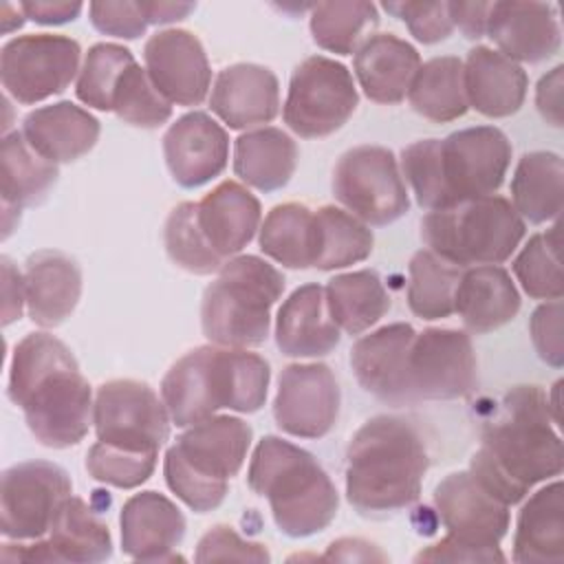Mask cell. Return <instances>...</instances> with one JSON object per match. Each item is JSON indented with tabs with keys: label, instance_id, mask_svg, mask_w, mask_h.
Listing matches in <instances>:
<instances>
[{
	"label": "cell",
	"instance_id": "obj_14",
	"mask_svg": "<svg viewBox=\"0 0 564 564\" xmlns=\"http://www.w3.org/2000/svg\"><path fill=\"white\" fill-rule=\"evenodd\" d=\"M97 441L128 449L159 452L170 436V412L143 381L112 379L99 386L93 408Z\"/></svg>",
	"mask_w": 564,
	"mask_h": 564
},
{
	"label": "cell",
	"instance_id": "obj_16",
	"mask_svg": "<svg viewBox=\"0 0 564 564\" xmlns=\"http://www.w3.org/2000/svg\"><path fill=\"white\" fill-rule=\"evenodd\" d=\"M434 507L452 540L485 553L489 562H505L500 540L509 529V505L471 471L445 476L434 489Z\"/></svg>",
	"mask_w": 564,
	"mask_h": 564
},
{
	"label": "cell",
	"instance_id": "obj_35",
	"mask_svg": "<svg viewBox=\"0 0 564 564\" xmlns=\"http://www.w3.org/2000/svg\"><path fill=\"white\" fill-rule=\"evenodd\" d=\"M564 161L555 152H527L511 178V200L520 218L529 223H549L562 212Z\"/></svg>",
	"mask_w": 564,
	"mask_h": 564
},
{
	"label": "cell",
	"instance_id": "obj_51",
	"mask_svg": "<svg viewBox=\"0 0 564 564\" xmlns=\"http://www.w3.org/2000/svg\"><path fill=\"white\" fill-rule=\"evenodd\" d=\"M562 75L564 66H555L549 75L538 82L535 104L546 123L560 128L562 126Z\"/></svg>",
	"mask_w": 564,
	"mask_h": 564
},
{
	"label": "cell",
	"instance_id": "obj_48",
	"mask_svg": "<svg viewBox=\"0 0 564 564\" xmlns=\"http://www.w3.org/2000/svg\"><path fill=\"white\" fill-rule=\"evenodd\" d=\"M196 562H216V560H238V562H269L271 555L264 544L242 540L231 527L216 524L209 529L196 546Z\"/></svg>",
	"mask_w": 564,
	"mask_h": 564
},
{
	"label": "cell",
	"instance_id": "obj_52",
	"mask_svg": "<svg viewBox=\"0 0 564 564\" xmlns=\"http://www.w3.org/2000/svg\"><path fill=\"white\" fill-rule=\"evenodd\" d=\"M82 2H64V0H35L20 2V11L37 22V24H64L75 20L82 13Z\"/></svg>",
	"mask_w": 564,
	"mask_h": 564
},
{
	"label": "cell",
	"instance_id": "obj_29",
	"mask_svg": "<svg viewBox=\"0 0 564 564\" xmlns=\"http://www.w3.org/2000/svg\"><path fill=\"white\" fill-rule=\"evenodd\" d=\"M29 145L51 163H70L90 152L99 139V121L73 101L35 108L22 121Z\"/></svg>",
	"mask_w": 564,
	"mask_h": 564
},
{
	"label": "cell",
	"instance_id": "obj_38",
	"mask_svg": "<svg viewBox=\"0 0 564 564\" xmlns=\"http://www.w3.org/2000/svg\"><path fill=\"white\" fill-rule=\"evenodd\" d=\"M260 249L289 269L315 264V212L302 203L275 205L260 227Z\"/></svg>",
	"mask_w": 564,
	"mask_h": 564
},
{
	"label": "cell",
	"instance_id": "obj_41",
	"mask_svg": "<svg viewBox=\"0 0 564 564\" xmlns=\"http://www.w3.org/2000/svg\"><path fill=\"white\" fill-rule=\"evenodd\" d=\"M377 22L379 13L372 2L335 0L319 2L311 9V35L315 44L337 55L355 53Z\"/></svg>",
	"mask_w": 564,
	"mask_h": 564
},
{
	"label": "cell",
	"instance_id": "obj_39",
	"mask_svg": "<svg viewBox=\"0 0 564 564\" xmlns=\"http://www.w3.org/2000/svg\"><path fill=\"white\" fill-rule=\"evenodd\" d=\"M315 229L317 249L313 267L319 271L344 269L366 260L372 253V231L346 209L333 205L315 209Z\"/></svg>",
	"mask_w": 564,
	"mask_h": 564
},
{
	"label": "cell",
	"instance_id": "obj_49",
	"mask_svg": "<svg viewBox=\"0 0 564 564\" xmlns=\"http://www.w3.org/2000/svg\"><path fill=\"white\" fill-rule=\"evenodd\" d=\"M90 22L99 33L137 40L145 33L148 20L139 2H90Z\"/></svg>",
	"mask_w": 564,
	"mask_h": 564
},
{
	"label": "cell",
	"instance_id": "obj_26",
	"mask_svg": "<svg viewBox=\"0 0 564 564\" xmlns=\"http://www.w3.org/2000/svg\"><path fill=\"white\" fill-rule=\"evenodd\" d=\"M82 271L77 262L53 249L29 256L24 267V300L29 317L42 328L59 326L77 306Z\"/></svg>",
	"mask_w": 564,
	"mask_h": 564
},
{
	"label": "cell",
	"instance_id": "obj_25",
	"mask_svg": "<svg viewBox=\"0 0 564 564\" xmlns=\"http://www.w3.org/2000/svg\"><path fill=\"white\" fill-rule=\"evenodd\" d=\"M260 218V200L236 181H223L196 203V225L209 249L225 262L253 240Z\"/></svg>",
	"mask_w": 564,
	"mask_h": 564
},
{
	"label": "cell",
	"instance_id": "obj_2",
	"mask_svg": "<svg viewBox=\"0 0 564 564\" xmlns=\"http://www.w3.org/2000/svg\"><path fill=\"white\" fill-rule=\"evenodd\" d=\"M9 399L46 447L77 445L93 423L90 386L70 348L48 333H29L13 348Z\"/></svg>",
	"mask_w": 564,
	"mask_h": 564
},
{
	"label": "cell",
	"instance_id": "obj_45",
	"mask_svg": "<svg viewBox=\"0 0 564 564\" xmlns=\"http://www.w3.org/2000/svg\"><path fill=\"white\" fill-rule=\"evenodd\" d=\"M163 242L172 262L189 273L209 275L220 271L225 264V260L209 249L196 225V203H181L170 212L163 229Z\"/></svg>",
	"mask_w": 564,
	"mask_h": 564
},
{
	"label": "cell",
	"instance_id": "obj_54",
	"mask_svg": "<svg viewBox=\"0 0 564 564\" xmlns=\"http://www.w3.org/2000/svg\"><path fill=\"white\" fill-rule=\"evenodd\" d=\"M2 293H4V306H2V324H11L13 319H20L24 300V275L13 267V262L2 256Z\"/></svg>",
	"mask_w": 564,
	"mask_h": 564
},
{
	"label": "cell",
	"instance_id": "obj_23",
	"mask_svg": "<svg viewBox=\"0 0 564 564\" xmlns=\"http://www.w3.org/2000/svg\"><path fill=\"white\" fill-rule=\"evenodd\" d=\"M513 62H542L560 51L562 31L555 7L546 2H491L487 33Z\"/></svg>",
	"mask_w": 564,
	"mask_h": 564
},
{
	"label": "cell",
	"instance_id": "obj_5",
	"mask_svg": "<svg viewBox=\"0 0 564 564\" xmlns=\"http://www.w3.org/2000/svg\"><path fill=\"white\" fill-rule=\"evenodd\" d=\"M269 379L267 359L247 348L198 346L165 372L161 399L172 423L189 427L223 408L258 412L267 401Z\"/></svg>",
	"mask_w": 564,
	"mask_h": 564
},
{
	"label": "cell",
	"instance_id": "obj_28",
	"mask_svg": "<svg viewBox=\"0 0 564 564\" xmlns=\"http://www.w3.org/2000/svg\"><path fill=\"white\" fill-rule=\"evenodd\" d=\"M419 66V51L394 33L368 35L352 59L364 95L377 104L403 101Z\"/></svg>",
	"mask_w": 564,
	"mask_h": 564
},
{
	"label": "cell",
	"instance_id": "obj_6",
	"mask_svg": "<svg viewBox=\"0 0 564 564\" xmlns=\"http://www.w3.org/2000/svg\"><path fill=\"white\" fill-rule=\"evenodd\" d=\"M247 482L269 500L275 527L289 538L315 535L337 516V489L317 458L280 436L260 438Z\"/></svg>",
	"mask_w": 564,
	"mask_h": 564
},
{
	"label": "cell",
	"instance_id": "obj_40",
	"mask_svg": "<svg viewBox=\"0 0 564 564\" xmlns=\"http://www.w3.org/2000/svg\"><path fill=\"white\" fill-rule=\"evenodd\" d=\"M408 306L421 319H443L454 313V295L463 269L421 249L408 264Z\"/></svg>",
	"mask_w": 564,
	"mask_h": 564
},
{
	"label": "cell",
	"instance_id": "obj_44",
	"mask_svg": "<svg viewBox=\"0 0 564 564\" xmlns=\"http://www.w3.org/2000/svg\"><path fill=\"white\" fill-rule=\"evenodd\" d=\"M132 62L134 55L121 44L99 42L90 46L75 86L79 101L97 110H110L119 77Z\"/></svg>",
	"mask_w": 564,
	"mask_h": 564
},
{
	"label": "cell",
	"instance_id": "obj_9",
	"mask_svg": "<svg viewBox=\"0 0 564 564\" xmlns=\"http://www.w3.org/2000/svg\"><path fill=\"white\" fill-rule=\"evenodd\" d=\"M524 231L513 205L496 194L430 212L421 220V238L430 251L460 269L505 262Z\"/></svg>",
	"mask_w": 564,
	"mask_h": 564
},
{
	"label": "cell",
	"instance_id": "obj_20",
	"mask_svg": "<svg viewBox=\"0 0 564 564\" xmlns=\"http://www.w3.org/2000/svg\"><path fill=\"white\" fill-rule=\"evenodd\" d=\"M112 555V538L106 522L82 500L68 496L57 509L46 540L18 544L15 557L24 562H77L93 564Z\"/></svg>",
	"mask_w": 564,
	"mask_h": 564
},
{
	"label": "cell",
	"instance_id": "obj_50",
	"mask_svg": "<svg viewBox=\"0 0 564 564\" xmlns=\"http://www.w3.org/2000/svg\"><path fill=\"white\" fill-rule=\"evenodd\" d=\"M529 333L540 359L553 368H562L564 346H562V302L560 300H551L533 311L529 319Z\"/></svg>",
	"mask_w": 564,
	"mask_h": 564
},
{
	"label": "cell",
	"instance_id": "obj_33",
	"mask_svg": "<svg viewBox=\"0 0 564 564\" xmlns=\"http://www.w3.org/2000/svg\"><path fill=\"white\" fill-rule=\"evenodd\" d=\"M297 165V145L280 128H258L234 143V172L260 192L282 189Z\"/></svg>",
	"mask_w": 564,
	"mask_h": 564
},
{
	"label": "cell",
	"instance_id": "obj_56",
	"mask_svg": "<svg viewBox=\"0 0 564 564\" xmlns=\"http://www.w3.org/2000/svg\"><path fill=\"white\" fill-rule=\"evenodd\" d=\"M148 24H167V22H176L183 20L185 15H189L196 4L192 2H161V0H152V2H139Z\"/></svg>",
	"mask_w": 564,
	"mask_h": 564
},
{
	"label": "cell",
	"instance_id": "obj_24",
	"mask_svg": "<svg viewBox=\"0 0 564 564\" xmlns=\"http://www.w3.org/2000/svg\"><path fill=\"white\" fill-rule=\"evenodd\" d=\"M121 549L137 562L174 560L185 535V516L159 491H141L126 500L121 516Z\"/></svg>",
	"mask_w": 564,
	"mask_h": 564
},
{
	"label": "cell",
	"instance_id": "obj_55",
	"mask_svg": "<svg viewBox=\"0 0 564 564\" xmlns=\"http://www.w3.org/2000/svg\"><path fill=\"white\" fill-rule=\"evenodd\" d=\"M322 560H341V562H372V560H379L383 562L386 555L381 551H377L375 544L366 542V540H359V538H341V540H335L326 555Z\"/></svg>",
	"mask_w": 564,
	"mask_h": 564
},
{
	"label": "cell",
	"instance_id": "obj_12",
	"mask_svg": "<svg viewBox=\"0 0 564 564\" xmlns=\"http://www.w3.org/2000/svg\"><path fill=\"white\" fill-rule=\"evenodd\" d=\"M79 55V42L68 35H18L0 53L2 88L24 106L48 99L75 79Z\"/></svg>",
	"mask_w": 564,
	"mask_h": 564
},
{
	"label": "cell",
	"instance_id": "obj_22",
	"mask_svg": "<svg viewBox=\"0 0 564 564\" xmlns=\"http://www.w3.org/2000/svg\"><path fill=\"white\" fill-rule=\"evenodd\" d=\"M209 108L234 130L271 123L280 110L278 77L260 64H231L216 75Z\"/></svg>",
	"mask_w": 564,
	"mask_h": 564
},
{
	"label": "cell",
	"instance_id": "obj_27",
	"mask_svg": "<svg viewBox=\"0 0 564 564\" xmlns=\"http://www.w3.org/2000/svg\"><path fill=\"white\" fill-rule=\"evenodd\" d=\"M339 326L326 306V291L317 282L295 289L280 306L275 344L286 357H324L339 344Z\"/></svg>",
	"mask_w": 564,
	"mask_h": 564
},
{
	"label": "cell",
	"instance_id": "obj_15",
	"mask_svg": "<svg viewBox=\"0 0 564 564\" xmlns=\"http://www.w3.org/2000/svg\"><path fill=\"white\" fill-rule=\"evenodd\" d=\"M68 474L48 460L18 463L2 474L0 516L2 535L11 540H42L53 518L70 496Z\"/></svg>",
	"mask_w": 564,
	"mask_h": 564
},
{
	"label": "cell",
	"instance_id": "obj_53",
	"mask_svg": "<svg viewBox=\"0 0 564 564\" xmlns=\"http://www.w3.org/2000/svg\"><path fill=\"white\" fill-rule=\"evenodd\" d=\"M489 9L491 2H449L452 22L467 40H478L487 33Z\"/></svg>",
	"mask_w": 564,
	"mask_h": 564
},
{
	"label": "cell",
	"instance_id": "obj_37",
	"mask_svg": "<svg viewBox=\"0 0 564 564\" xmlns=\"http://www.w3.org/2000/svg\"><path fill=\"white\" fill-rule=\"evenodd\" d=\"M408 99L414 112L436 123L463 117L469 110L463 62L443 55L421 64L410 84Z\"/></svg>",
	"mask_w": 564,
	"mask_h": 564
},
{
	"label": "cell",
	"instance_id": "obj_8",
	"mask_svg": "<svg viewBox=\"0 0 564 564\" xmlns=\"http://www.w3.org/2000/svg\"><path fill=\"white\" fill-rule=\"evenodd\" d=\"M284 291V275L258 256L229 258L205 289L200 326L205 337L223 348L264 344L271 306Z\"/></svg>",
	"mask_w": 564,
	"mask_h": 564
},
{
	"label": "cell",
	"instance_id": "obj_34",
	"mask_svg": "<svg viewBox=\"0 0 564 564\" xmlns=\"http://www.w3.org/2000/svg\"><path fill=\"white\" fill-rule=\"evenodd\" d=\"M57 165L40 156L22 132L4 134L0 152V192L4 220L22 207L37 205L57 181Z\"/></svg>",
	"mask_w": 564,
	"mask_h": 564
},
{
	"label": "cell",
	"instance_id": "obj_31",
	"mask_svg": "<svg viewBox=\"0 0 564 564\" xmlns=\"http://www.w3.org/2000/svg\"><path fill=\"white\" fill-rule=\"evenodd\" d=\"M463 66L469 108L491 119L509 117L520 110L529 77L518 62L489 46H476L469 51Z\"/></svg>",
	"mask_w": 564,
	"mask_h": 564
},
{
	"label": "cell",
	"instance_id": "obj_13",
	"mask_svg": "<svg viewBox=\"0 0 564 564\" xmlns=\"http://www.w3.org/2000/svg\"><path fill=\"white\" fill-rule=\"evenodd\" d=\"M476 355L467 333L425 328L416 333L405 359L410 403L452 401L476 390Z\"/></svg>",
	"mask_w": 564,
	"mask_h": 564
},
{
	"label": "cell",
	"instance_id": "obj_30",
	"mask_svg": "<svg viewBox=\"0 0 564 564\" xmlns=\"http://www.w3.org/2000/svg\"><path fill=\"white\" fill-rule=\"evenodd\" d=\"M520 311V293L511 275L498 264L467 267L460 273L454 313L463 319L465 328L482 335L511 322Z\"/></svg>",
	"mask_w": 564,
	"mask_h": 564
},
{
	"label": "cell",
	"instance_id": "obj_7",
	"mask_svg": "<svg viewBox=\"0 0 564 564\" xmlns=\"http://www.w3.org/2000/svg\"><path fill=\"white\" fill-rule=\"evenodd\" d=\"M251 425L238 416H209L189 425L165 452L167 487L192 511L216 509L251 447Z\"/></svg>",
	"mask_w": 564,
	"mask_h": 564
},
{
	"label": "cell",
	"instance_id": "obj_36",
	"mask_svg": "<svg viewBox=\"0 0 564 564\" xmlns=\"http://www.w3.org/2000/svg\"><path fill=\"white\" fill-rule=\"evenodd\" d=\"M324 291L333 322L348 335H361L390 311V295L370 269L339 273L328 280Z\"/></svg>",
	"mask_w": 564,
	"mask_h": 564
},
{
	"label": "cell",
	"instance_id": "obj_4",
	"mask_svg": "<svg viewBox=\"0 0 564 564\" xmlns=\"http://www.w3.org/2000/svg\"><path fill=\"white\" fill-rule=\"evenodd\" d=\"M430 467L419 427L401 416L368 419L346 452V496L364 516L392 513L414 505Z\"/></svg>",
	"mask_w": 564,
	"mask_h": 564
},
{
	"label": "cell",
	"instance_id": "obj_47",
	"mask_svg": "<svg viewBox=\"0 0 564 564\" xmlns=\"http://www.w3.org/2000/svg\"><path fill=\"white\" fill-rule=\"evenodd\" d=\"M383 9L403 20L423 44H436L454 31L449 2H383Z\"/></svg>",
	"mask_w": 564,
	"mask_h": 564
},
{
	"label": "cell",
	"instance_id": "obj_46",
	"mask_svg": "<svg viewBox=\"0 0 564 564\" xmlns=\"http://www.w3.org/2000/svg\"><path fill=\"white\" fill-rule=\"evenodd\" d=\"M156 458L159 452L128 449L121 445L97 441L86 454V469L99 482L119 489H134L152 476Z\"/></svg>",
	"mask_w": 564,
	"mask_h": 564
},
{
	"label": "cell",
	"instance_id": "obj_19",
	"mask_svg": "<svg viewBox=\"0 0 564 564\" xmlns=\"http://www.w3.org/2000/svg\"><path fill=\"white\" fill-rule=\"evenodd\" d=\"M163 156L172 178L194 189L216 178L229 159V137L207 112L178 117L163 134Z\"/></svg>",
	"mask_w": 564,
	"mask_h": 564
},
{
	"label": "cell",
	"instance_id": "obj_32",
	"mask_svg": "<svg viewBox=\"0 0 564 564\" xmlns=\"http://www.w3.org/2000/svg\"><path fill=\"white\" fill-rule=\"evenodd\" d=\"M520 564H560L564 560V487L560 480L538 489L522 507L513 535Z\"/></svg>",
	"mask_w": 564,
	"mask_h": 564
},
{
	"label": "cell",
	"instance_id": "obj_42",
	"mask_svg": "<svg viewBox=\"0 0 564 564\" xmlns=\"http://www.w3.org/2000/svg\"><path fill=\"white\" fill-rule=\"evenodd\" d=\"M513 273L529 297L560 300L564 293L560 267V225L535 234L513 260Z\"/></svg>",
	"mask_w": 564,
	"mask_h": 564
},
{
	"label": "cell",
	"instance_id": "obj_21",
	"mask_svg": "<svg viewBox=\"0 0 564 564\" xmlns=\"http://www.w3.org/2000/svg\"><path fill=\"white\" fill-rule=\"evenodd\" d=\"M416 330L394 322L364 335L350 350V366L359 386L388 405H412L405 386V359Z\"/></svg>",
	"mask_w": 564,
	"mask_h": 564
},
{
	"label": "cell",
	"instance_id": "obj_1",
	"mask_svg": "<svg viewBox=\"0 0 564 564\" xmlns=\"http://www.w3.org/2000/svg\"><path fill=\"white\" fill-rule=\"evenodd\" d=\"M555 425L542 388H511L485 423L469 471L505 505H518L533 485L562 474V438Z\"/></svg>",
	"mask_w": 564,
	"mask_h": 564
},
{
	"label": "cell",
	"instance_id": "obj_3",
	"mask_svg": "<svg viewBox=\"0 0 564 564\" xmlns=\"http://www.w3.org/2000/svg\"><path fill=\"white\" fill-rule=\"evenodd\" d=\"M511 163V143L494 126L456 130L401 150V167L416 203L430 212L494 196Z\"/></svg>",
	"mask_w": 564,
	"mask_h": 564
},
{
	"label": "cell",
	"instance_id": "obj_11",
	"mask_svg": "<svg viewBox=\"0 0 564 564\" xmlns=\"http://www.w3.org/2000/svg\"><path fill=\"white\" fill-rule=\"evenodd\" d=\"M335 198L361 223L383 227L410 209L397 159L381 145H357L344 152L333 170Z\"/></svg>",
	"mask_w": 564,
	"mask_h": 564
},
{
	"label": "cell",
	"instance_id": "obj_43",
	"mask_svg": "<svg viewBox=\"0 0 564 564\" xmlns=\"http://www.w3.org/2000/svg\"><path fill=\"white\" fill-rule=\"evenodd\" d=\"M110 110L137 128H159L172 117V104L156 90L148 70L137 62L121 73Z\"/></svg>",
	"mask_w": 564,
	"mask_h": 564
},
{
	"label": "cell",
	"instance_id": "obj_18",
	"mask_svg": "<svg viewBox=\"0 0 564 564\" xmlns=\"http://www.w3.org/2000/svg\"><path fill=\"white\" fill-rule=\"evenodd\" d=\"M145 70L156 90L176 106H198L209 93L212 68L200 40L185 29H165L143 46Z\"/></svg>",
	"mask_w": 564,
	"mask_h": 564
},
{
	"label": "cell",
	"instance_id": "obj_17",
	"mask_svg": "<svg viewBox=\"0 0 564 564\" xmlns=\"http://www.w3.org/2000/svg\"><path fill=\"white\" fill-rule=\"evenodd\" d=\"M339 383L326 364H291L273 401L278 427L297 438L326 436L339 416Z\"/></svg>",
	"mask_w": 564,
	"mask_h": 564
},
{
	"label": "cell",
	"instance_id": "obj_10",
	"mask_svg": "<svg viewBox=\"0 0 564 564\" xmlns=\"http://www.w3.org/2000/svg\"><path fill=\"white\" fill-rule=\"evenodd\" d=\"M357 104L359 95L350 70L330 57L311 55L291 75L282 117L295 134L322 139L339 130Z\"/></svg>",
	"mask_w": 564,
	"mask_h": 564
}]
</instances>
